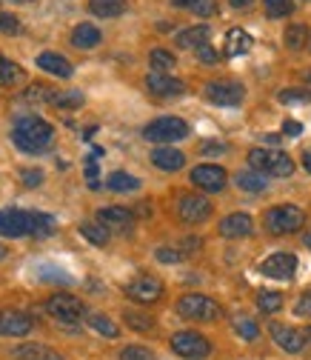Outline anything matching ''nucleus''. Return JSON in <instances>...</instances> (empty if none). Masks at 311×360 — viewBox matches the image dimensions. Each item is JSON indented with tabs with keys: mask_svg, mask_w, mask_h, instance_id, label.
<instances>
[{
	"mask_svg": "<svg viewBox=\"0 0 311 360\" xmlns=\"http://www.w3.org/2000/svg\"><path fill=\"white\" fill-rule=\"evenodd\" d=\"M200 152H203V155H217V152H226V146H223V143H203Z\"/></svg>",
	"mask_w": 311,
	"mask_h": 360,
	"instance_id": "47",
	"label": "nucleus"
},
{
	"mask_svg": "<svg viewBox=\"0 0 311 360\" xmlns=\"http://www.w3.org/2000/svg\"><path fill=\"white\" fill-rule=\"evenodd\" d=\"M58 229V220L43 212H26V209H4L0 212V235L4 238H49Z\"/></svg>",
	"mask_w": 311,
	"mask_h": 360,
	"instance_id": "1",
	"label": "nucleus"
},
{
	"mask_svg": "<svg viewBox=\"0 0 311 360\" xmlns=\"http://www.w3.org/2000/svg\"><path fill=\"white\" fill-rule=\"evenodd\" d=\"M12 4H20V6H26V4H34V0H12Z\"/></svg>",
	"mask_w": 311,
	"mask_h": 360,
	"instance_id": "52",
	"label": "nucleus"
},
{
	"mask_svg": "<svg viewBox=\"0 0 311 360\" xmlns=\"http://www.w3.org/2000/svg\"><path fill=\"white\" fill-rule=\"evenodd\" d=\"M303 338H305V343H311V326H308V329L303 332Z\"/></svg>",
	"mask_w": 311,
	"mask_h": 360,
	"instance_id": "51",
	"label": "nucleus"
},
{
	"mask_svg": "<svg viewBox=\"0 0 311 360\" xmlns=\"http://www.w3.org/2000/svg\"><path fill=\"white\" fill-rule=\"evenodd\" d=\"M154 257L160 260V263H180V252H177V249H168V246H160L157 252H154Z\"/></svg>",
	"mask_w": 311,
	"mask_h": 360,
	"instance_id": "43",
	"label": "nucleus"
},
{
	"mask_svg": "<svg viewBox=\"0 0 311 360\" xmlns=\"http://www.w3.org/2000/svg\"><path fill=\"white\" fill-rule=\"evenodd\" d=\"M98 223H103L106 229H117V232H128L135 226V212L126 206H103L98 212Z\"/></svg>",
	"mask_w": 311,
	"mask_h": 360,
	"instance_id": "16",
	"label": "nucleus"
},
{
	"mask_svg": "<svg viewBox=\"0 0 311 360\" xmlns=\"http://www.w3.org/2000/svg\"><path fill=\"white\" fill-rule=\"evenodd\" d=\"M177 9H186L194 12L197 18H211L217 12V0H171Z\"/></svg>",
	"mask_w": 311,
	"mask_h": 360,
	"instance_id": "29",
	"label": "nucleus"
},
{
	"mask_svg": "<svg viewBox=\"0 0 311 360\" xmlns=\"http://www.w3.org/2000/svg\"><path fill=\"white\" fill-rule=\"evenodd\" d=\"M152 163H154L160 172H177V169H183L186 155L177 152V149H171V146H157V149L152 152Z\"/></svg>",
	"mask_w": 311,
	"mask_h": 360,
	"instance_id": "20",
	"label": "nucleus"
},
{
	"mask_svg": "<svg viewBox=\"0 0 311 360\" xmlns=\"http://www.w3.org/2000/svg\"><path fill=\"white\" fill-rule=\"evenodd\" d=\"M100 40H103V34L95 23H77L72 32V46H77V49H95V46H100Z\"/></svg>",
	"mask_w": 311,
	"mask_h": 360,
	"instance_id": "21",
	"label": "nucleus"
},
{
	"mask_svg": "<svg viewBox=\"0 0 311 360\" xmlns=\"http://www.w3.org/2000/svg\"><path fill=\"white\" fill-rule=\"evenodd\" d=\"M260 275L272 281H291L297 275V255L291 252H274L260 263Z\"/></svg>",
	"mask_w": 311,
	"mask_h": 360,
	"instance_id": "9",
	"label": "nucleus"
},
{
	"mask_svg": "<svg viewBox=\"0 0 311 360\" xmlns=\"http://www.w3.org/2000/svg\"><path fill=\"white\" fill-rule=\"evenodd\" d=\"M192 184L203 192H223L229 184V174L223 166H214V163H200L192 169Z\"/></svg>",
	"mask_w": 311,
	"mask_h": 360,
	"instance_id": "11",
	"label": "nucleus"
},
{
	"mask_svg": "<svg viewBox=\"0 0 311 360\" xmlns=\"http://www.w3.org/2000/svg\"><path fill=\"white\" fill-rule=\"evenodd\" d=\"M305 80H308V83H311V72H305Z\"/></svg>",
	"mask_w": 311,
	"mask_h": 360,
	"instance_id": "55",
	"label": "nucleus"
},
{
	"mask_svg": "<svg viewBox=\"0 0 311 360\" xmlns=\"http://www.w3.org/2000/svg\"><path fill=\"white\" fill-rule=\"evenodd\" d=\"M177 314L186 321H197V323H217L223 318V309H220L209 295H183L177 300Z\"/></svg>",
	"mask_w": 311,
	"mask_h": 360,
	"instance_id": "4",
	"label": "nucleus"
},
{
	"mask_svg": "<svg viewBox=\"0 0 311 360\" xmlns=\"http://www.w3.org/2000/svg\"><path fill=\"white\" fill-rule=\"evenodd\" d=\"M15 360H66L63 354H58L55 349L49 346H40V343H23L12 352Z\"/></svg>",
	"mask_w": 311,
	"mask_h": 360,
	"instance_id": "22",
	"label": "nucleus"
},
{
	"mask_svg": "<svg viewBox=\"0 0 311 360\" xmlns=\"http://www.w3.org/2000/svg\"><path fill=\"white\" fill-rule=\"evenodd\" d=\"M4 257H6V249H4V246H0V260H4Z\"/></svg>",
	"mask_w": 311,
	"mask_h": 360,
	"instance_id": "54",
	"label": "nucleus"
},
{
	"mask_svg": "<svg viewBox=\"0 0 311 360\" xmlns=\"http://www.w3.org/2000/svg\"><path fill=\"white\" fill-rule=\"evenodd\" d=\"M20 77H23V69L15 60L0 55V86H15V83H20Z\"/></svg>",
	"mask_w": 311,
	"mask_h": 360,
	"instance_id": "32",
	"label": "nucleus"
},
{
	"mask_svg": "<svg viewBox=\"0 0 311 360\" xmlns=\"http://www.w3.org/2000/svg\"><path fill=\"white\" fill-rule=\"evenodd\" d=\"M80 235H83L88 243H95V246H106V243H109V229L103 226V223H83Z\"/></svg>",
	"mask_w": 311,
	"mask_h": 360,
	"instance_id": "33",
	"label": "nucleus"
},
{
	"mask_svg": "<svg viewBox=\"0 0 311 360\" xmlns=\"http://www.w3.org/2000/svg\"><path fill=\"white\" fill-rule=\"evenodd\" d=\"M246 98V89L237 80H211L206 83V101L214 106H237Z\"/></svg>",
	"mask_w": 311,
	"mask_h": 360,
	"instance_id": "8",
	"label": "nucleus"
},
{
	"mask_svg": "<svg viewBox=\"0 0 311 360\" xmlns=\"http://www.w3.org/2000/svg\"><path fill=\"white\" fill-rule=\"evenodd\" d=\"M146 89L154 98H180V95H186V83L180 77H171V75H163V72H152L146 77Z\"/></svg>",
	"mask_w": 311,
	"mask_h": 360,
	"instance_id": "14",
	"label": "nucleus"
},
{
	"mask_svg": "<svg viewBox=\"0 0 311 360\" xmlns=\"http://www.w3.org/2000/svg\"><path fill=\"white\" fill-rule=\"evenodd\" d=\"M249 163L251 169L263 172V174H274V177H289L294 174V160L286 155V152H277V149H251L249 152Z\"/></svg>",
	"mask_w": 311,
	"mask_h": 360,
	"instance_id": "6",
	"label": "nucleus"
},
{
	"mask_svg": "<svg viewBox=\"0 0 311 360\" xmlns=\"http://www.w3.org/2000/svg\"><path fill=\"white\" fill-rule=\"evenodd\" d=\"M194 52H197V58H200L203 63H217V60H220L217 49H214V46H209V43H203V46H197Z\"/></svg>",
	"mask_w": 311,
	"mask_h": 360,
	"instance_id": "45",
	"label": "nucleus"
},
{
	"mask_svg": "<svg viewBox=\"0 0 311 360\" xmlns=\"http://www.w3.org/2000/svg\"><path fill=\"white\" fill-rule=\"evenodd\" d=\"M32 326H34V321L26 311H18V309L0 311V335L4 338H23V335L32 332Z\"/></svg>",
	"mask_w": 311,
	"mask_h": 360,
	"instance_id": "15",
	"label": "nucleus"
},
{
	"mask_svg": "<svg viewBox=\"0 0 311 360\" xmlns=\"http://www.w3.org/2000/svg\"><path fill=\"white\" fill-rule=\"evenodd\" d=\"M251 232H254V220H251V214H246V212H234V214H229V217L220 220V235L229 238V240L249 238Z\"/></svg>",
	"mask_w": 311,
	"mask_h": 360,
	"instance_id": "17",
	"label": "nucleus"
},
{
	"mask_svg": "<svg viewBox=\"0 0 311 360\" xmlns=\"http://www.w3.org/2000/svg\"><path fill=\"white\" fill-rule=\"evenodd\" d=\"M263 141L269 143V146H277L280 143V134H263Z\"/></svg>",
	"mask_w": 311,
	"mask_h": 360,
	"instance_id": "49",
	"label": "nucleus"
},
{
	"mask_svg": "<svg viewBox=\"0 0 311 360\" xmlns=\"http://www.w3.org/2000/svg\"><path fill=\"white\" fill-rule=\"evenodd\" d=\"M303 243H305V246H308V249H311V232H308V235H305V238H303Z\"/></svg>",
	"mask_w": 311,
	"mask_h": 360,
	"instance_id": "53",
	"label": "nucleus"
},
{
	"mask_svg": "<svg viewBox=\"0 0 311 360\" xmlns=\"http://www.w3.org/2000/svg\"><path fill=\"white\" fill-rule=\"evenodd\" d=\"M294 314H297V318H311V289L300 295V300L294 306Z\"/></svg>",
	"mask_w": 311,
	"mask_h": 360,
	"instance_id": "42",
	"label": "nucleus"
},
{
	"mask_svg": "<svg viewBox=\"0 0 311 360\" xmlns=\"http://www.w3.org/2000/svg\"><path fill=\"white\" fill-rule=\"evenodd\" d=\"M283 43H286L291 52H300L305 43H308V26H303V23H291V26H286Z\"/></svg>",
	"mask_w": 311,
	"mask_h": 360,
	"instance_id": "30",
	"label": "nucleus"
},
{
	"mask_svg": "<svg viewBox=\"0 0 311 360\" xmlns=\"http://www.w3.org/2000/svg\"><path fill=\"white\" fill-rule=\"evenodd\" d=\"M0 32L4 34H20V20L9 12H0Z\"/></svg>",
	"mask_w": 311,
	"mask_h": 360,
	"instance_id": "41",
	"label": "nucleus"
},
{
	"mask_svg": "<svg viewBox=\"0 0 311 360\" xmlns=\"http://www.w3.org/2000/svg\"><path fill=\"white\" fill-rule=\"evenodd\" d=\"M83 95L77 92V89H63V92H49V98H46V103H52V106H58V109H80L83 106Z\"/></svg>",
	"mask_w": 311,
	"mask_h": 360,
	"instance_id": "26",
	"label": "nucleus"
},
{
	"mask_svg": "<svg viewBox=\"0 0 311 360\" xmlns=\"http://www.w3.org/2000/svg\"><path fill=\"white\" fill-rule=\"evenodd\" d=\"M209 37H211V29L206 23H197V26L183 29L180 34H177V46L180 49H197V46H203V43H209Z\"/></svg>",
	"mask_w": 311,
	"mask_h": 360,
	"instance_id": "24",
	"label": "nucleus"
},
{
	"mask_svg": "<svg viewBox=\"0 0 311 360\" xmlns=\"http://www.w3.org/2000/svg\"><path fill=\"white\" fill-rule=\"evenodd\" d=\"M149 63H152V69H154V72H163V75H171V69L177 66L174 55H171V52H166V49H154V52L149 55Z\"/></svg>",
	"mask_w": 311,
	"mask_h": 360,
	"instance_id": "35",
	"label": "nucleus"
},
{
	"mask_svg": "<svg viewBox=\"0 0 311 360\" xmlns=\"http://www.w3.org/2000/svg\"><path fill=\"white\" fill-rule=\"evenodd\" d=\"M263 6H265V12H269V18H286L294 9L291 0H263Z\"/></svg>",
	"mask_w": 311,
	"mask_h": 360,
	"instance_id": "37",
	"label": "nucleus"
},
{
	"mask_svg": "<svg viewBox=\"0 0 311 360\" xmlns=\"http://www.w3.org/2000/svg\"><path fill=\"white\" fill-rule=\"evenodd\" d=\"M234 180H237V186H240L243 192H251V195L269 189V180H265V174L257 172V169H251V172H237Z\"/></svg>",
	"mask_w": 311,
	"mask_h": 360,
	"instance_id": "25",
	"label": "nucleus"
},
{
	"mask_svg": "<svg viewBox=\"0 0 311 360\" xmlns=\"http://www.w3.org/2000/svg\"><path fill=\"white\" fill-rule=\"evenodd\" d=\"M143 138L149 143H163L171 146L177 141H186L189 138V123L180 117H157L143 129Z\"/></svg>",
	"mask_w": 311,
	"mask_h": 360,
	"instance_id": "5",
	"label": "nucleus"
},
{
	"mask_svg": "<svg viewBox=\"0 0 311 360\" xmlns=\"http://www.w3.org/2000/svg\"><path fill=\"white\" fill-rule=\"evenodd\" d=\"M95 18H117L126 12V0H88Z\"/></svg>",
	"mask_w": 311,
	"mask_h": 360,
	"instance_id": "28",
	"label": "nucleus"
},
{
	"mask_svg": "<svg viewBox=\"0 0 311 360\" xmlns=\"http://www.w3.org/2000/svg\"><path fill=\"white\" fill-rule=\"evenodd\" d=\"M37 69L49 72V75H55V77H63V80L74 75L72 63H69L63 55H58V52H43V55H37Z\"/></svg>",
	"mask_w": 311,
	"mask_h": 360,
	"instance_id": "19",
	"label": "nucleus"
},
{
	"mask_svg": "<svg viewBox=\"0 0 311 360\" xmlns=\"http://www.w3.org/2000/svg\"><path fill=\"white\" fill-rule=\"evenodd\" d=\"M300 131H303V126H300L297 120H286V123H283V134H291V138H297Z\"/></svg>",
	"mask_w": 311,
	"mask_h": 360,
	"instance_id": "46",
	"label": "nucleus"
},
{
	"mask_svg": "<svg viewBox=\"0 0 311 360\" xmlns=\"http://www.w3.org/2000/svg\"><path fill=\"white\" fill-rule=\"evenodd\" d=\"M257 309L263 314H274L283 309V295L280 292H260L257 295Z\"/></svg>",
	"mask_w": 311,
	"mask_h": 360,
	"instance_id": "34",
	"label": "nucleus"
},
{
	"mask_svg": "<svg viewBox=\"0 0 311 360\" xmlns=\"http://www.w3.org/2000/svg\"><path fill=\"white\" fill-rule=\"evenodd\" d=\"M20 177H23V184H26L29 189H34V186L43 184V172H40V169H23Z\"/></svg>",
	"mask_w": 311,
	"mask_h": 360,
	"instance_id": "44",
	"label": "nucleus"
},
{
	"mask_svg": "<svg viewBox=\"0 0 311 360\" xmlns=\"http://www.w3.org/2000/svg\"><path fill=\"white\" fill-rule=\"evenodd\" d=\"M177 214H180V220L189 223V226H200V223H206L211 217V203L203 195H183L177 200Z\"/></svg>",
	"mask_w": 311,
	"mask_h": 360,
	"instance_id": "12",
	"label": "nucleus"
},
{
	"mask_svg": "<svg viewBox=\"0 0 311 360\" xmlns=\"http://www.w3.org/2000/svg\"><path fill=\"white\" fill-rule=\"evenodd\" d=\"M120 360H157V357H154V352L146 349V346H126V349L120 352Z\"/></svg>",
	"mask_w": 311,
	"mask_h": 360,
	"instance_id": "40",
	"label": "nucleus"
},
{
	"mask_svg": "<svg viewBox=\"0 0 311 360\" xmlns=\"http://www.w3.org/2000/svg\"><path fill=\"white\" fill-rule=\"evenodd\" d=\"M12 141L20 152L40 155L55 143V129H52V123H46L37 115H20L12 129Z\"/></svg>",
	"mask_w": 311,
	"mask_h": 360,
	"instance_id": "2",
	"label": "nucleus"
},
{
	"mask_svg": "<svg viewBox=\"0 0 311 360\" xmlns=\"http://www.w3.org/2000/svg\"><path fill=\"white\" fill-rule=\"evenodd\" d=\"M46 311L52 314L55 321H63V323H74L86 314V306L80 297L74 295H52L46 300Z\"/></svg>",
	"mask_w": 311,
	"mask_h": 360,
	"instance_id": "10",
	"label": "nucleus"
},
{
	"mask_svg": "<svg viewBox=\"0 0 311 360\" xmlns=\"http://www.w3.org/2000/svg\"><path fill=\"white\" fill-rule=\"evenodd\" d=\"M229 6H232V9H251L254 0H229Z\"/></svg>",
	"mask_w": 311,
	"mask_h": 360,
	"instance_id": "48",
	"label": "nucleus"
},
{
	"mask_svg": "<svg viewBox=\"0 0 311 360\" xmlns=\"http://www.w3.org/2000/svg\"><path fill=\"white\" fill-rule=\"evenodd\" d=\"M263 226L269 235H291L297 229L305 226V212L294 203H283V206H272L263 214Z\"/></svg>",
	"mask_w": 311,
	"mask_h": 360,
	"instance_id": "3",
	"label": "nucleus"
},
{
	"mask_svg": "<svg viewBox=\"0 0 311 360\" xmlns=\"http://www.w3.org/2000/svg\"><path fill=\"white\" fill-rule=\"evenodd\" d=\"M126 323L131 329H138V332H149L154 326V321L149 318V314H140V311H126Z\"/></svg>",
	"mask_w": 311,
	"mask_h": 360,
	"instance_id": "39",
	"label": "nucleus"
},
{
	"mask_svg": "<svg viewBox=\"0 0 311 360\" xmlns=\"http://www.w3.org/2000/svg\"><path fill=\"white\" fill-rule=\"evenodd\" d=\"M234 332L243 338V340H257L260 338V326H257V321H251V318H234Z\"/></svg>",
	"mask_w": 311,
	"mask_h": 360,
	"instance_id": "36",
	"label": "nucleus"
},
{
	"mask_svg": "<svg viewBox=\"0 0 311 360\" xmlns=\"http://www.w3.org/2000/svg\"><path fill=\"white\" fill-rule=\"evenodd\" d=\"M88 326H92L98 335H103V338H117V335H120L117 323L109 318V314H100V311H92V314H88Z\"/></svg>",
	"mask_w": 311,
	"mask_h": 360,
	"instance_id": "31",
	"label": "nucleus"
},
{
	"mask_svg": "<svg viewBox=\"0 0 311 360\" xmlns=\"http://www.w3.org/2000/svg\"><path fill=\"white\" fill-rule=\"evenodd\" d=\"M269 335H272V340H274V343H277L283 352H289V354H297V352H303V346H305L303 332H297L294 326L272 323V326H269Z\"/></svg>",
	"mask_w": 311,
	"mask_h": 360,
	"instance_id": "18",
	"label": "nucleus"
},
{
	"mask_svg": "<svg viewBox=\"0 0 311 360\" xmlns=\"http://www.w3.org/2000/svg\"><path fill=\"white\" fill-rule=\"evenodd\" d=\"M303 166H305V172L311 174V152H305V155H303Z\"/></svg>",
	"mask_w": 311,
	"mask_h": 360,
	"instance_id": "50",
	"label": "nucleus"
},
{
	"mask_svg": "<svg viewBox=\"0 0 311 360\" xmlns=\"http://www.w3.org/2000/svg\"><path fill=\"white\" fill-rule=\"evenodd\" d=\"M126 297L135 303H157L163 297V283L154 275H140L131 283H126Z\"/></svg>",
	"mask_w": 311,
	"mask_h": 360,
	"instance_id": "13",
	"label": "nucleus"
},
{
	"mask_svg": "<svg viewBox=\"0 0 311 360\" xmlns=\"http://www.w3.org/2000/svg\"><path fill=\"white\" fill-rule=\"evenodd\" d=\"M254 46V40L246 29H229L226 34V55L229 58H240V55H249Z\"/></svg>",
	"mask_w": 311,
	"mask_h": 360,
	"instance_id": "23",
	"label": "nucleus"
},
{
	"mask_svg": "<svg viewBox=\"0 0 311 360\" xmlns=\"http://www.w3.org/2000/svg\"><path fill=\"white\" fill-rule=\"evenodd\" d=\"M171 352L186 360H203L211 354V343L200 332H177L171 335Z\"/></svg>",
	"mask_w": 311,
	"mask_h": 360,
	"instance_id": "7",
	"label": "nucleus"
},
{
	"mask_svg": "<svg viewBox=\"0 0 311 360\" xmlns=\"http://www.w3.org/2000/svg\"><path fill=\"white\" fill-rule=\"evenodd\" d=\"M280 98V103H308L311 101V92L308 89H283V92L277 95Z\"/></svg>",
	"mask_w": 311,
	"mask_h": 360,
	"instance_id": "38",
	"label": "nucleus"
},
{
	"mask_svg": "<svg viewBox=\"0 0 311 360\" xmlns=\"http://www.w3.org/2000/svg\"><path fill=\"white\" fill-rule=\"evenodd\" d=\"M106 186L112 192H138L140 189V180L135 174H128V172H112L106 177Z\"/></svg>",
	"mask_w": 311,
	"mask_h": 360,
	"instance_id": "27",
	"label": "nucleus"
}]
</instances>
